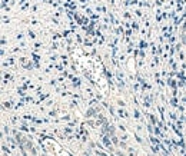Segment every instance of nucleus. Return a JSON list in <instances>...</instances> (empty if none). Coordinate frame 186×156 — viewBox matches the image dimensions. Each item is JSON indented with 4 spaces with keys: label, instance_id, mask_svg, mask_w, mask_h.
Segmentation results:
<instances>
[]
</instances>
